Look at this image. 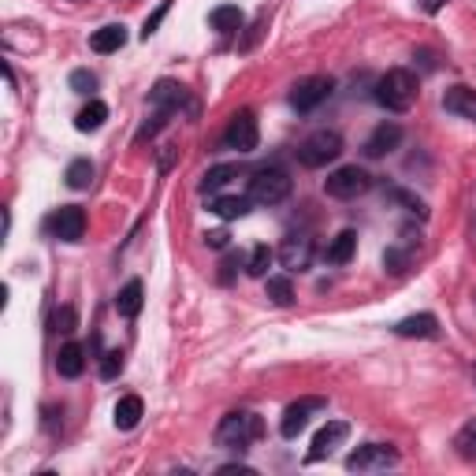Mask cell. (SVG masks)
I'll return each instance as SVG.
<instances>
[{
    "instance_id": "28",
    "label": "cell",
    "mask_w": 476,
    "mask_h": 476,
    "mask_svg": "<svg viewBox=\"0 0 476 476\" xmlns=\"http://www.w3.org/2000/svg\"><path fill=\"white\" fill-rule=\"evenodd\" d=\"M454 450H458V458L476 462V417L462 424V432L454 436Z\"/></svg>"
},
{
    "instance_id": "29",
    "label": "cell",
    "mask_w": 476,
    "mask_h": 476,
    "mask_svg": "<svg viewBox=\"0 0 476 476\" xmlns=\"http://www.w3.org/2000/svg\"><path fill=\"white\" fill-rule=\"evenodd\" d=\"M272 257H275V254H272V249H268L264 242L254 246V254H249V261H246V272H249V275H264L268 264H272Z\"/></svg>"
},
{
    "instance_id": "25",
    "label": "cell",
    "mask_w": 476,
    "mask_h": 476,
    "mask_svg": "<svg viewBox=\"0 0 476 476\" xmlns=\"http://www.w3.org/2000/svg\"><path fill=\"white\" fill-rule=\"evenodd\" d=\"M93 175H97V168H93V160H71L67 164V186L71 190H90V183H93Z\"/></svg>"
},
{
    "instance_id": "5",
    "label": "cell",
    "mask_w": 476,
    "mask_h": 476,
    "mask_svg": "<svg viewBox=\"0 0 476 476\" xmlns=\"http://www.w3.org/2000/svg\"><path fill=\"white\" fill-rule=\"evenodd\" d=\"M368 186H372V175L365 168H358V164H346V168L332 171L328 179H324L328 197H339V202H354V197H361Z\"/></svg>"
},
{
    "instance_id": "14",
    "label": "cell",
    "mask_w": 476,
    "mask_h": 476,
    "mask_svg": "<svg viewBox=\"0 0 476 476\" xmlns=\"http://www.w3.org/2000/svg\"><path fill=\"white\" fill-rule=\"evenodd\" d=\"M398 142H402V127H398V123H380V127L368 134L365 153L368 157H387L391 149H398Z\"/></svg>"
},
{
    "instance_id": "1",
    "label": "cell",
    "mask_w": 476,
    "mask_h": 476,
    "mask_svg": "<svg viewBox=\"0 0 476 476\" xmlns=\"http://www.w3.org/2000/svg\"><path fill=\"white\" fill-rule=\"evenodd\" d=\"M376 101L387 112H410L417 101V79L406 67H391L380 82H376Z\"/></svg>"
},
{
    "instance_id": "36",
    "label": "cell",
    "mask_w": 476,
    "mask_h": 476,
    "mask_svg": "<svg viewBox=\"0 0 476 476\" xmlns=\"http://www.w3.org/2000/svg\"><path fill=\"white\" fill-rule=\"evenodd\" d=\"M472 380H476V368H472Z\"/></svg>"
},
{
    "instance_id": "27",
    "label": "cell",
    "mask_w": 476,
    "mask_h": 476,
    "mask_svg": "<svg viewBox=\"0 0 476 476\" xmlns=\"http://www.w3.org/2000/svg\"><path fill=\"white\" fill-rule=\"evenodd\" d=\"M264 294L272 306H290L294 302V287H290V275H272L264 283Z\"/></svg>"
},
{
    "instance_id": "15",
    "label": "cell",
    "mask_w": 476,
    "mask_h": 476,
    "mask_svg": "<svg viewBox=\"0 0 476 476\" xmlns=\"http://www.w3.org/2000/svg\"><path fill=\"white\" fill-rule=\"evenodd\" d=\"M394 335H402V339H432V335H439V320L432 313L406 316V320L394 324Z\"/></svg>"
},
{
    "instance_id": "26",
    "label": "cell",
    "mask_w": 476,
    "mask_h": 476,
    "mask_svg": "<svg viewBox=\"0 0 476 476\" xmlns=\"http://www.w3.org/2000/svg\"><path fill=\"white\" fill-rule=\"evenodd\" d=\"M238 175V168L235 164H216V168H209L205 171V179H202V194H216V190H223L231 179Z\"/></svg>"
},
{
    "instance_id": "31",
    "label": "cell",
    "mask_w": 476,
    "mask_h": 476,
    "mask_svg": "<svg viewBox=\"0 0 476 476\" xmlns=\"http://www.w3.org/2000/svg\"><path fill=\"white\" fill-rule=\"evenodd\" d=\"M74 309L71 306H64V309H56V316H53V332H60V335H71L74 332Z\"/></svg>"
},
{
    "instance_id": "21",
    "label": "cell",
    "mask_w": 476,
    "mask_h": 476,
    "mask_svg": "<svg viewBox=\"0 0 476 476\" xmlns=\"http://www.w3.org/2000/svg\"><path fill=\"white\" fill-rule=\"evenodd\" d=\"M209 27L220 30V34H235L242 27V12L235 4H220V8L209 12Z\"/></svg>"
},
{
    "instance_id": "8",
    "label": "cell",
    "mask_w": 476,
    "mask_h": 476,
    "mask_svg": "<svg viewBox=\"0 0 476 476\" xmlns=\"http://www.w3.org/2000/svg\"><path fill=\"white\" fill-rule=\"evenodd\" d=\"M328 97H332V79L313 74V79H302L290 90V108L294 112H313V108H320L324 101H328Z\"/></svg>"
},
{
    "instance_id": "24",
    "label": "cell",
    "mask_w": 476,
    "mask_h": 476,
    "mask_svg": "<svg viewBox=\"0 0 476 476\" xmlns=\"http://www.w3.org/2000/svg\"><path fill=\"white\" fill-rule=\"evenodd\" d=\"M354 249H358V231H342V235H335L332 246H328V261H332V264H346L350 257H354Z\"/></svg>"
},
{
    "instance_id": "2",
    "label": "cell",
    "mask_w": 476,
    "mask_h": 476,
    "mask_svg": "<svg viewBox=\"0 0 476 476\" xmlns=\"http://www.w3.org/2000/svg\"><path fill=\"white\" fill-rule=\"evenodd\" d=\"M261 432H264V428H261V417H257V413L235 410V413H228V417L220 420L216 443H220V446H228V450H246Z\"/></svg>"
},
{
    "instance_id": "30",
    "label": "cell",
    "mask_w": 476,
    "mask_h": 476,
    "mask_svg": "<svg viewBox=\"0 0 476 476\" xmlns=\"http://www.w3.org/2000/svg\"><path fill=\"white\" fill-rule=\"evenodd\" d=\"M171 12V0H160V8L153 12V15H149L145 19V27H142V38H153L157 30H160V22H164V15Z\"/></svg>"
},
{
    "instance_id": "16",
    "label": "cell",
    "mask_w": 476,
    "mask_h": 476,
    "mask_svg": "<svg viewBox=\"0 0 476 476\" xmlns=\"http://www.w3.org/2000/svg\"><path fill=\"white\" fill-rule=\"evenodd\" d=\"M123 45H127V27H123V22H108V27L93 30V38H90V48H93V53H101V56L119 53Z\"/></svg>"
},
{
    "instance_id": "33",
    "label": "cell",
    "mask_w": 476,
    "mask_h": 476,
    "mask_svg": "<svg viewBox=\"0 0 476 476\" xmlns=\"http://www.w3.org/2000/svg\"><path fill=\"white\" fill-rule=\"evenodd\" d=\"M119 368H123V354H119V350H112V354H105V361H101V376H105V380H112V376H119Z\"/></svg>"
},
{
    "instance_id": "17",
    "label": "cell",
    "mask_w": 476,
    "mask_h": 476,
    "mask_svg": "<svg viewBox=\"0 0 476 476\" xmlns=\"http://www.w3.org/2000/svg\"><path fill=\"white\" fill-rule=\"evenodd\" d=\"M443 108L462 116V119H476V90H469V86H450L446 97H443Z\"/></svg>"
},
{
    "instance_id": "20",
    "label": "cell",
    "mask_w": 476,
    "mask_h": 476,
    "mask_svg": "<svg viewBox=\"0 0 476 476\" xmlns=\"http://www.w3.org/2000/svg\"><path fill=\"white\" fill-rule=\"evenodd\" d=\"M105 119H108V105H101V101H90L79 116H74V131H82V134H90V131H101L105 127Z\"/></svg>"
},
{
    "instance_id": "35",
    "label": "cell",
    "mask_w": 476,
    "mask_h": 476,
    "mask_svg": "<svg viewBox=\"0 0 476 476\" xmlns=\"http://www.w3.org/2000/svg\"><path fill=\"white\" fill-rule=\"evenodd\" d=\"M443 4H446V0H420V8H424V12H428V15H436V12L443 8Z\"/></svg>"
},
{
    "instance_id": "4",
    "label": "cell",
    "mask_w": 476,
    "mask_h": 476,
    "mask_svg": "<svg viewBox=\"0 0 476 476\" xmlns=\"http://www.w3.org/2000/svg\"><path fill=\"white\" fill-rule=\"evenodd\" d=\"M342 153V134L339 131H313L302 145H298V160L306 168H328Z\"/></svg>"
},
{
    "instance_id": "9",
    "label": "cell",
    "mask_w": 476,
    "mask_h": 476,
    "mask_svg": "<svg viewBox=\"0 0 476 476\" xmlns=\"http://www.w3.org/2000/svg\"><path fill=\"white\" fill-rule=\"evenodd\" d=\"M257 119H254V112H238L235 119H231V127H228V134H223V145L228 149H235V153H254L257 149Z\"/></svg>"
},
{
    "instance_id": "22",
    "label": "cell",
    "mask_w": 476,
    "mask_h": 476,
    "mask_svg": "<svg viewBox=\"0 0 476 476\" xmlns=\"http://www.w3.org/2000/svg\"><path fill=\"white\" fill-rule=\"evenodd\" d=\"M220 220H238V216H246L249 212V197H235V194H228V197H212V205H209Z\"/></svg>"
},
{
    "instance_id": "12",
    "label": "cell",
    "mask_w": 476,
    "mask_h": 476,
    "mask_svg": "<svg viewBox=\"0 0 476 476\" xmlns=\"http://www.w3.org/2000/svg\"><path fill=\"white\" fill-rule=\"evenodd\" d=\"M346 436H350V428H346L342 420H328V424H324V428L313 436V446H309L306 462H320V458H328V454H332V450H335Z\"/></svg>"
},
{
    "instance_id": "32",
    "label": "cell",
    "mask_w": 476,
    "mask_h": 476,
    "mask_svg": "<svg viewBox=\"0 0 476 476\" xmlns=\"http://www.w3.org/2000/svg\"><path fill=\"white\" fill-rule=\"evenodd\" d=\"M71 90H74V93L97 90V74H93V71H71Z\"/></svg>"
},
{
    "instance_id": "3",
    "label": "cell",
    "mask_w": 476,
    "mask_h": 476,
    "mask_svg": "<svg viewBox=\"0 0 476 476\" xmlns=\"http://www.w3.org/2000/svg\"><path fill=\"white\" fill-rule=\"evenodd\" d=\"M290 197V175L283 168H261L249 179V202L257 205H280Z\"/></svg>"
},
{
    "instance_id": "10",
    "label": "cell",
    "mask_w": 476,
    "mask_h": 476,
    "mask_svg": "<svg viewBox=\"0 0 476 476\" xmlns=\"http://www.w3.org/2000/svg\"><path fill=\"white\" fill-rule=\"evenodd\" d=\"M280 264L287 272H306L313 264V238L309 235H287L280 246Z\"/></svg>"
},
{
    "instance_id": "18",
    "label": "cell",
    "mask_w": 476,
    "mask_h": 476,
    "mask_svg": "<svg viewBox=\"0 0 476 476\" xmlns=\"http://www.w3.org/2000/svg\"><path fill=\"white\" fill-rule=\"evenodd\" d=\"M82 368H86V350H82L79 342L60 346V354H56V372L67 376V380H79Z\"/></svg>"
},
{
    "instance_id": "23",
    "label": "cell",
    "mask_w": 476,
    "mask_h": 476,
    "mask_svg": "<svg viewBox=\"0 0 476 476\" xmlns=\"http://www.w3.org/2000/svg\"><path fill=\"white\" fill-rule=\"evenodd\" d=\"M116 313L119 316H138L142 313V283L138 280H131L127 287L116 294Z\"/></svg>"
},
{
    "instance_id": "11",
    "label": "cell",
    "mask_w": 476,
    "mask_h": 476,
    "mask_svg": "<svg viewBox=\"0 0 476 476\" xmlns=\"http://www.w3.org/2000/svg\"><path fill=\"white\" fill-rule=\"evenodd\" d=\"M48 231H53L60 242H79L86 231V212L79 205H64L53 220H48Z\"/></svg>"
},
{
    "instance_id": "13",
    "label": "cell",
    "mask_w": 476,
    "mask_h": 476,
    "mask_svg": "<svg viewBox=\"0 0 476 476\" xmlns=\"http://www.w3.org/2000/svg\"><path fill=\"white\" fill-rule=\"evenodd\" d=\"M149 105H153L157 112H175L179 105H186V90L179 82H171V79H160L153 90H149Z\"/></svg>"
},
{
    "instance_id": "19",
    "label": "cell",
    "mask_w": 476,
    "mask_h": 476,
    "mask_svg": "<svg viewBox=\"0 0 476 476\" xmlns=\"http://www.w3.org/2000/svg\"><path fill=\"white\" fill-rule=\"evenodd\" d=\"M112 420H116L119 432H131L134 424L142 420V398L138 394H123L116 402V410H112Z\"/></svg>"
},
{
    "instance_id": "34",
    "label": "cell",
    "mask_w": 476,
    "mask_h": 476,
    "mask_svg": "<svg viewBox=\"0 0 476 476\" xmlns=\"http://www.w3.org/2000/svg\"><path fill=\"white\" fill-rule=\"evenodd\" d=\"M205 242L212 249H223V246H228V231H212V235H205Z\"/></svg>"
},
{
    "instance_id": "7",
    "label": "cell",
    "mask_w": 476,
    "mask_h": 476,
    "mask_svg": "<svg viewBox=\"0 0 476 476\" xmlns=\"http://www.w3.org/2000/svg\"><path fill=\"white\" fill-rule=\"evenodd\" d=\"M328 406L324 398H298V402H290L287 406V413H283V420H280V432H283V439H298L306 428H309V420Z\"/></svg>"
},
{
    "instance_id": "6",
    "label": "cell",
    "mask_w": 476,
    "mask_h": 476,
    "mask_svg": "<svg viewBox=\"0 0 476 476\" xmlns=\"http://www.w3.org/2000/svg\"><path fill=\"white\" fill-rule=\"evenodd\" d=\"M391 465H398V454H394L391 446H384V443H365V446H358L354 454L346 458L350 472H384Z\"/></svg>"
}]
</instances>
